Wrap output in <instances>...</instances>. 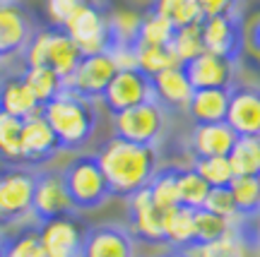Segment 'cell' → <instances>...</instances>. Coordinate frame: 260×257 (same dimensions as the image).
I'll return each instance as SVG.
<instances>
[{
  "instance_id": "cell-41",
  "label": "cell",
  "mask_w": 260,
  "mask_h": 257,
  "mask_svg": "<svg viewBox=\"0 0 260 257\" xmlns=\"http://www.w3.org/2000/svg\"><path fill=\"white\" fill-rule=\"evenodd\" d=\"M87 3H92V0H46L48 22L56 29H63L65 22L73 17L80 8H84Z\"/></svg>"
},
{
  "instance_id": "cell-2",
  "label": "cell",
  "mask_w": 260,
  "mask_h": 257,
  "mask_svg": "<svg viewBox=\"0 0 260 257\" xmlns=\"http://www.w3.org/2000/svg\"><path fill=\"white\" fill-rule=\"evenodd\" d=\"M41 116L56 132L60 149H70V152L82 149L92 139L96 123H99V113H96L94 101L70 92V89H63L53 101H48L41 108Z\"/></svg>"
},
{
  "instance_id": "cell-44",
  "label": "cell",
  "mask_w": 260,
  "mask_h": 257,
  "mask_svg": "<svg viewBox=\"0 0 260 257\" xmlns=\"http://www.w3.org/2000/svg\"><path fill=\"white\" fill-rule=\"evenodd\" d=\"M251 46H253V53L258 55L260 53V17L253 22L251 27Z\"/></svg>"
},
{
  "instance_id": "cell-34",
  "label": "cell",
  "mask_w": 260,
  "mask_h": 257,
  "mask_svg": "<svg viewBox=\"0 0 260 257\" xmlns=\"http://www.w3.org/2000/svg\"><path fill=\"white\" fill-rule=\"evenodd\" d=\"M193 168L200 173L210 188H226L232 185L234 168L229 164V156H205V159H193Z\"/></svg>"
},
{
  "instance_id": "cell-45",
  "label": "cell",
  "mask_w": 260,
  "mask_h": 257,
  "mask_svg": "<svg viewBox=\"0 0 260 257\" xmlns=\"http://www.w3.org/2000/svg\"><path fill=\"white\" fill-rule=\"evenodd\" d=\"M159 257H190V252L188 250H167L164 255H159Z\"/></svg>"
},
{
  "instance_id": "cell-37",
  "label": "cell",
  "mask_w": 260,
  "mask_h": 257,
  "mask_svg": "<svg viewBox=\"0 0 260 257\" xmlns=\"http://www.w3.org/2000/svg\"><path fill=\"white\" fill-rule=\"evenodd\" d=\"M232 231V221L207 209H195V245L214 243Z\"/></svg>"
},
{
  "instance_id": "cell-4",
  "label": "cell",
  "mask_w": 260,
  "mask_h": 257,
  "mask_svg": "<svg viewBox=\"0 0 260 257\" xmlns=\"http://www.w3.org/2000/svg\"><path fill=\"white\" fill-rule=\"evenodd\" d=\"M167 120H169V111L152 101H145L140 106L116 113L113 116V137L128 139L135 144H147V147H157L161 137H164V130H167Z\"/></svg>"
},
{
  "instance_id": "cell-14",
  "label": "cell",
  "mask_w": 260,
  "mask_h": 257,
  "mask_svg": "<svg viewBox=\"0 0 260 257\" xmlns=\"http://www.w3.org/2000/svg\"><path fill=\"white\" fill-rule=\"evenodd\" d=\"M128 216L133 238L149 243V245L164 243V211L152 202L147 188L128 197Z\"/></svg>"
},
{
  "instance_id": "cell-42",
  "label": "cell",
  "mask_w": 260,
  "mask_h": 257,
  "mask_svg": "<svg viewBox=\"0 0 260 257\" xmlns=\"http://www.w3.org/2000/svg\"><path fill=\"white\" fill-rule=\"evenodd\" d=\"M116 70H138V51L135 46H111L109 48Z\"/></svg>"
},
{
  "instance_id": "cell-26",
  "label": "cell",
  "mask_w": 260,
  "mask_h": 257,
  "mask_svg": "<svg viewBox=\"0 0 260 257\" xmlns=\"http://www.w3.org/2000/svg\"><path fill=\"white\" fill-rule=\"evenodd\" d=\"M22 77H24L27 87L31 89V94L37 96V101L41 103V108L48 101H53L58 94L65 89V82L51 67H24Z\"/></svg>"
},
{
  "instance_id": "cell-48",
  "label": "cell",
  "mask_w": 260,
  "mask_h": 257,
  "mask_svg": "<svg viewBox=\"0 0 260 257\" xmlns=\"http://www.w3.org/2000/svg\"><path fill=\"white\" fill-rule=\"evenodd\" d=\"M255 58H258V60H260V53H258V55H255Z\"/></svg>"
},
{
  "instance_id": "cell-16",
  "label": "cell",
  "mask_w": 260,
  "mask_h": 257,
  "mask_svg": "<svg viewBox=\"0 0 260 257\" xmlns=\"http://www.w3.org/2000/svg\"><path fill=\"white\" fill-rule=\"evenodd\" d=\"M58 137L46 123V118L37 113L31 118L22 120V164L39 166L58 154Z\"/></svg>"
},
{
  "instance_id": "cell-43",
  "label": "cell",
  "mask_w": 260,
  "mask_h": 257,
  "mask_svg": "<svg viewBox=\"0 0 260 257\" xmlns=\"http://www.w3.org/2000/svg\"><path fill=\"white\" fill-rule=\"evenodd\" d=\"M203 10V17H217V15H229L236 12V0H198Z\"/></svg>"
},
{
  "instance_id": "cell-20",
  "label": "cell",
  "mask_w": 260,
  "mask_h": 257,
  "mask_svg": "<svg viewBox=\"0 0 260 257\" xmlns=\"http://www.w3.org/2000/svg\"><path fill=\"white\" fill-rule=\"evenodd\" d=\"M0 111L19 120L41 113V103L37 101V96L31 94L22 75H10L0 80Z\"/></svg>"
},
{
  "instance_id": "cell-17",
  "label": "cell",
  "mask_w": 260,
  "mask_h": 257,
  "mask_svg": "<svg viewBox=\"0 0 260 257\" xmlns=\"http://www.w3.org/2000/svg\"><path fill=\"white\" fill-rule=\"evenodd\" d=\"M186 72L188 82L193 89H217V87H232L234 77V63L226 60L222 55L214 53H203L188 60L186 65H181Z\"/></svg>"
},
{
  "instance_id": "cell-19",
  "label": "cell",
  "mask_w": 260,
  "mask_h": 257,
  "mask_svg": "<svg viewBox=\"0 0 260 257\" xmlns=\"http://www.w3.org/2000/svg\"><path fill=\"white\" fill-rule=\"evenodd\" d=\"M152 89H154V101L161 103L167 111H186L195 92L183 67H169L164 72L154 75Z\"/></svg>"
},
{
  "instance_id": "cell-6",
  "label": "cell",
  "mask_w": 260,
  "mask_h": 257,
  "mask_svg": "<svg viewBox=\"0 0 260 257\" xmlns=\"http://www.w3.org/2000/svg\"><path fill=\"white\" fill-rule=\"evenodd\" d=\"M63 31L73 39L82 55L106 53L111 48V34H109V15L96 3H87L73 17L65 22Z\"/></svg>"
},
{
  "instance_id": "cell-46",
  "label": "cell",
  "mask_w": 260,
  "mask_h": 257,
  "mask_svg": "<svg viewBox=\"0 0 260 257\" xmlns=\"http://www.w3.org/2000/svg\"><path fill=\"white\" fill-rule=\"evenodd\" d=\"M5 245H8V238L0 233V257H5Z\"/></svg>"
},
{
  "instance_id": "cell-13",
  "label": "cell",
  "mask_w": 260,
  "mask_h": 257,
  "mask_svg": "<svg viewBox=\"0 0 260 257\" xmlns=\"http://www.w3.org/2000/svg\"><path fill=\"white\" fill-rule=\"evenodd\" d=\"M80 257H135V238L121 224H99L87 229Z\"/></svg>"
},
{
  "instance_id": "cell-7",
  "label": "cell",
  "mask_w": 260,
  "mask_h": 257,
  "mask_svg": "<svg viewBox=\"0 0 260 257\" xmlns=\"http://www.w3.org/2000/svg\"><path fill=\"white\" fill-rule=\"evenodd\" d=\"M154 99V89H152V77H147L140 70H118L109 82L106 92L102 94V103L109 108L111 116L123 113V111L140 106L145 101Z\"/></svg>"
},
{
  "instance_id": "cell-33",
  "label": "cell",
  "mask_w": 260,
  "mask_h": 257,
  "mask_svg": "<svg viewBox=\"0 0 260 257\" xmlns=\"http://www.w3.org/2000/svg\"><path fill=\"white\" fill-rule=\"evenodd\" d=\"M138 51V70L145 72L147 77H154V75L164 72L169 67H181V63L176 60V55L169 46H145V44H138L135 46Z\"/></svg>"
},
{
  "instance_id": "cell-10",
  "label": "cell",
  "mask_w": 260,
  "mask_h": 257,
  "mask_svg": "<svg viewBox=\"0 0 260 257\" xmlns=\"http://www.w3.org/2000/svg\"><path fill=\"white\" fill-rule=\"evenodd\" d=\"M116 72L118 70H116L109 51L96 55H84L77 65V70L73 72V77L65 82V89L80 94L89 101H96V99H102V94L106 92V87H109Z\"/></svg>"
},
{
  "instance_id": "cell-25",
  "label": "cell",
  "mask_w": 260,
  "mask_h": 257,
  "mask_svg": "<svg viewBox=\"0 0 260 257\" xmlns=\"http://www.w3.org/2000/svg\"><path fill=\"white\" fill-rule=\"evenodd\" d=\"M229 188H232L239 216L258 219L260 216V175H236Z\"/></svg>"
},
{
  "instance_id": "cell-39",
  "label": "cell",
  "mask_w": 260,
  "mask_h": 257,
  "mask_svg": "<svg viewBox=\"0 0 260 257\" xmlns=\"http://www.w3.org/2000/svg\"><path fill=\"white\" fill-rule=\"evenodd\" d=\"M203 209L212 211V214H219V216H224V219H229V221H234L239 216L236 202H234V195H232V188H229V185H226V188H210Z\"/></svg>"
},
{
  "instance_id": "cell-8",
  "label": "cell",
  "mask_w": 260,
  "mask_h": 257,
  "mask_svg": "<svg viewBox=\"0 0 260 257\" xmlns=\"http://www.w3.org/2000/svg\"><path fill=\"white\" fill-rule=\"evenodd\" d=\"M203 31V46L207 53L222 55L234 65L241 60L243 53V27L236 12L229 15H217V17H205L200 24Z\"/></svg>"
},
{
  "instance_id": "cell-32",
  "label": "cell",
  "mask_w": 260,
  "mask_h": 257,
  "mask_svg": "<svg viewBox=\"0 0 260 257\" xmlns=\"http://www.w3.org/2000/svg\"><path fill=\"white\" fill-rule=\"evenodd\" d=\"M188 252H190V257H246L248 255V245L241 238V233L232 226V231L224 238L214 240V243L193 245Z\"/></svg>"
},
{
  "instance_id": "cell-38",
  "label": "cell",
  "mask_w": 260,
  "mask_h": 257,
  "mask_svg": "<svg viewBox=\"0 0 260 257\" xmlns=\"http://www.w3.org/2000/svg\"><path fill=\"white\" fill-rule=\"evenodd\" d=\"M5 257H46L39 229L19 231L15 238H10L5 245Z\"/></svg>"
},
{
  "instance_id": "cell-31",
  "label": "cell",
  "mask_w": 260,
  "mask_h": 257,
  "mask_svg": "<svg viewBox=\"0 0 260 257\" xmlns=\"http://www.w3.org/2000/svg\"><path fill=\"white\" fill-rule=\"evenodd\" d=\"M0 159L10 166L22 164V120L0 111Z\"/></svg>"
},
{
  "instance_id": "cell-27",
  "label": "cell",
  "mask_w": 260,
  "mask_h": 257,
  "mask_svg": "<svg viewBox=\"0 0 260 257\" xmlns=\"http://www.w3.org/2000/svg\"><path fill=\"white\" fill-rule=\"evenodd\" d=\"M152 202L157 204L161 211L178 207V168L176 166H159V171L147 185Z\"/></svg>"
},
{
  "instance_id": "cell-5",
  "label": "cell",
  "mask_w": 260,
  "mask_h": 257,
  "mask_svg": "<svg viewBox=\"0 0 260 257\" xmlns=\"http://www.w3.org/2000/svg\"><path fill=\"white\" fill-rule=\"evenodd\" d=\"M37 171L31 166H8L0 171V224H17L34 216Z\"/></svg>"
},
{
  "instance_id": "cell-18",
  "label": "cell",
  "mask_w": 260,
  "mask_h": 257,
  "mask_svg": "<svg viewBox=\"0 0 260 257\" xmlns=\"http://www.w3.org/2000/svg\"><path fill=\"white\" fill-rule=\"evenodd\" d=\"M236 137L239 135L226 123H200V125H193L190 135H188V149H190L193 159L229 156Z\"/></svg>"
},
{
  "instance_id": "cell-29",
  "label": "cell",
  "mask_w": 260,
  "mask_h": 257,
  "mask_svg": "<svg viewBox=\"0 0 260 257\" xmlns=\"http://www.w3.org/2000/svg\"><path fill=\"white\" fill-rule=\"evenodd\" d=\"M229 164L234 175H260V137H236Z\"/></svg>"
},
{
  "instance_id": "cell-1",
  "label": "cell",
  "mask_w": 260,
  "mask_h": 257,
  "mask_svg": "<svg viewBox=\"0 0 260 257\" xmlns=\"http://www.w3.org/2000/svg\"><path fill=\"white\" fill-rule=\"evenodd\" d=\"M96 161L102 166L111 195L125 200L138 190H145L159 171L157 147L135 144L121 137L104 142L102 149L96 152Z\"/></svg>"
},
{
  "instance_id": "cell-9",
  "label": "cell",
  "mask_w": 260,
  "mask_h": 257,
  "mask_svg": "<svg viewBox=\"0 0 260 257\" xmlns=\"http://www.w3.org/2000/svg\"><path fill=\"white\" fill-rule=\"evenodd\" d=\"M31 211L41 224L58 216L75 214V204L70 200V193L65 188L63 171H44L37 173V185H34V202Z\"/></svg>"
},
{
  "instance_id": "cell-12",
  "label": "cell",
  "mask_w": 260,
  "mask_h": 257,
  "mask_svg": "<svg viewBox=\"0 0 260 257\" xmlns=\"http://www.w3.org/2000/svg\"><path fill=\"white\" fill-rule=\"evenodd\" d=\"M39 233H41V240H44L46 257H80L82 255V243H84L87 229L77 221L75 214L44 221L39 226Z\"/></svg>"
},
{
  "instance_id": "cell-30",
  "label": "cell",
  "mask_w": 260,
  "mask_h": 257,
  "mask_svg": "<svg viewBox=\"0 0 260 257\" xmlns=\"http://www.w3.org/2000/svg\"><path fill=\"white\" fill-rule=\"evenodd\" d=\"M210 193V185L205 183L200 173L193 166L188 168H178V204L188 207V209H203L205 200Z\"/></svg>"
},
{
  "instance_id": "cell-3",
  "label": "cell",
  "mask_w": 260,
  "mask_h": 257,
  "mask_svg": "<svg viewBox=\"0 0 260 257\" xmlns=\"http://www.w3.org/2000/svg\"><path fill=\"white\" fill-rule=\"evenodd\" d=\"M65 188L70 193V200L75 204V211H89L102 207L109 197H113L109 190V183L104 178V171L96 154L75 156L70 164L63 168Z\"/></svg>"
},
{
  "instance_id": "cell-23",
  "label": "cell",
  "mask_w": 260,
  "mask_h": 257,
  "mask_svg": "<svg viewBox=\"0 0 260 257\" xmlns=\"http://www.w3.org/2000/svg\"><path fill=\"white\" fill-rule=\"evenodd\" d=\"M164 243L171 250H190L195 245V211L171 207L164 211Z\"/></svg>"
},
{
  "instance_id": "cell-36",
  "label": "cell",
  "mask_w": 260,
  "mask_h": 257,
  "mask_svg": "<svg viewBox=\"0 0 260 257\" xmlns=\"http://www.w3.org/2000/svg\"><path fill=\"white\" fill-rule=\"evenodd\" d=\"M174 31H176V27L171 24V19L161 17V15L149 10L147 15H142L138 44H145V46H169L171 39H174Z\"/></svg>"
},
{
  "instance_id": "cell-11",
  "label": "cell",
  "mask_w": 260,
  "mask_h": 257,
  "mask_svg": "<svg viewBox=\"0 0 260 257\" xmlns=\"http://www.w3.org/2000/svg\"><path fill=\"white\" fill-rule=\"evenodd\" d=\"M34 31V22L22 5L15 0L0 3V60H10L24 53Z\"/></svg>"
},
{
  "instance_id": "cell-40",
  "label": "cell",
  "mask_w": 260,
  "mask_h": 257,
  "mask_svg": "<svg viewBox=\"0 0 260 257\" xmlns=\"http://www.w3.org/2000/svg\"><path fill=\"white\" fill-rule=\"evenodd\" d=\"M48 41H51V29H39V31H34L29 46L24 48V53H22L27 67H46Z\"/></svg>"
},
{
  "instance_id": "cell-22",
  "label": "cell",
  "mask_w": 260,
  "mask_h": 257,
  "mask_svg": "<svg viewBox=\"0 0 260 257\" xmlns=\"http://www.w3.org/2000/svg\"><path fill=\"white\" fill-rule=\"evenodd\" d=\"M82 58H84L82 51L77 48V44L65 34L63 29L51 27V41H48L46 67H51V70H53L63 82H68V80L73 77V72L77 70V65H80Z\"/></svg>"
},
{
  "instance_id": "cell-24",
  "label": "cell",
  "mask_w": 260,
  "mask_h": 257,
  "mask_svg": "<svg viewBox=\"0 0 260 257\" xmlns=\"http://www.w3.org/2000/svg\"><path fill=\"white\" fill-rule=\"evenodd\" d=\"M142 15L130 8H118L109 12V34L111 46H138Z\"/></svg>"
},
{
  "instance_id": "cell-28",
  "label": "cell",
  "mask_w": 260,
  "mask_h": 257,
  "mask_svg": "<svg viewBox=\"0 0 260 257\" xmlns=\"http://www.w3.org/2000/svg\"><path fill=\"white\" fill-rule=\"evenodd\" d=\"M152 12H157L161 17L171 19L174 27H190L203 22V10L198 5V0H154Z\"/></svg>"
},
{
  "instance_id": "cell-15",
  "label": "cell",
  "mask_w": 260,
  "mask_h": 257,
  "mask_svg": "<svg viewBox=\"0 0 260 257\" xmlns=\"http://www.w3.org/2000/svg\"><path fill=\"white\" fill-rule=\"evenodd\" d=\"M224 123L239 137H260V89L232 84V99Z\"/></svg>"
},
{
  "instance_id": "cell-35",
  "label": "cell",
  "mask_w": 260,
  "mask_h": 257,
  "mask_svg": "<svg viewBox=\"0 0 260 257\" xmlns=\"http://www.w3.org/2000/svg\"><path fill=\"white\" fill-rule=\"evenodd\" d=\"M203 24V22H200ZM200 24H190V27H178L174 31V39L169 48L174 51L176 60L181 65H186L188 60H193L205 51L203 46V31H200Z\"/></svg>"
},
{
  "instance_id": "cell-21",
  "label": "cell",
  "mask_w": 260,
  "mask_h": 257,
  "mask_svg": "<svg viewBox=\"0 0 260 257\" xmlns=\"http://www.w3.org/2000/svg\"><path fill=\"white\" fill-rule=\"evenodd\" d=\"M232 99V87H217V89H195L188 103V116L195 125L200 123H224L226 108Z\"/></svg>"
},
{
  "instance_id": "cell-47",
  "label": "cell",
  "mask_w": 260,
  "mask_h": 257,
  "mask_svg": "<svg viewBox=\"0 0 260 257\" xmlns=\"http://www.w3.org/2000/svg\"><path fill=\"white\" fill-rule=\"evenodd\" d=\"M0 3H10V0H0Z\"/></svg>"
}]
</instances>
